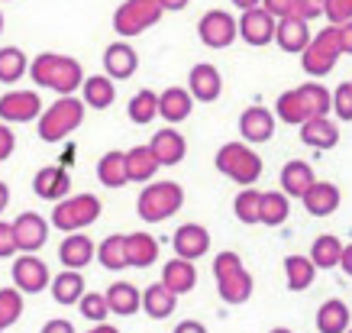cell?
I'll use <instances>...</instances> for the list:
<instances>
[{
    "label": "cell",
    "mask_w": 352,
    "mask_h": 333,
    "mask_svg": "<svg viewBox=\"0 0 352 333\" xmlns=\"http://www.w3.org/2000/svg\"><path fill=\"white\" fill-rule=\"evenodd\" d=\"M30 75L36 85L52 87L55 94L62 97H72L78 87H85V72H81L78 58H72V55H55V52L36 55L30 65Z\"/></svg>",
    "instance_id": "6da1fadb"
},
{
    "label": "cell",
    "mask_w": 352,
    "mask_h": 333,
    "mask_svg": "<svg viewBox=\"0 0 352 333\" xmlns=\"http://www.w3.org/2000/svg\"><path fill=\"white\" fill-rule=\"evenodd\" d=\"M85 120V100H78L75 94L72 97H58L52 107L43 110V117L36 123V133L43 142H62L65 136H72Z\"/></svg>",
    "instance_id": "7a4b0ae2"
},
{
    "label": "cell",
    "mask_w": 352,
    "mask_h": 333,
    "mask_svg": "<svg viewBox=\"0 0 352 333\" xmlns=\"http://www.w3.org/2000/svg\"><path fill=\"white\" fill-rule=\"evenodd\" d=\"M214 279H217V291L226 304H245L252 298V275L245 272L243 259L236 253H220L214 259Z\"/></svg>",
    "instance_id": "3957f363"
},
{
    "label": "cell",
    "mask_w": 352,
    "mask_h": 333,
    "mask_svg": "<svg viewBox=\"0 0 352 333\" xmlns=\"http://www.w3.org/2000/svg\"><path fill=\"white\" fill-rule=\"evenodd\" d=\"M184 204V191L178 182H155L146 184L142 194L136 201V214L146 220V224H162L182 211Z\"/></svg>",
    "instance_id": "277c9868"
},
{
    "label": "cell",
    "mask_w": 352,
    "mask_h": 333,
    "mask_svg": "<svg viewBox=\"0 0 352 333\" xmlns=\"http://www.w3.org/2000/svg\"><path fill=\"white\" fill-rule=\"evenodd\" d=\"M214 165H217V172L226 175V178L236 184H256L258 175H262V159H258L249 146H243V142H226V146H220Z\"/></svg>",
    "instance_id": "5b68a950"
},
{
    "label": "cell",
    "mask_w": 352,
    "mask_h": 333,
    "mask_svg": "<svg viewBox=\"0 0 352 333\" xmlns=\"http://www.w3.org/2000/svg\"><path fill=\"white\" fill-rule=\"evenodd\" d=\"M162 0H123L113 13V30L123 36V39H133L139 32L152 30L155 23L162 20Z\"/></svg>",
    "instance_id": "8992f818"
},
{
    "label": "cell",
    "mask_w": 352,
    "mask_h": 333,
    "mask_svg": "<svg viewBox=\"0 0 352 333\" xmlns=\"http://www.w3.org/2000/svg\"><path fill=\"white\" fill-rule=\"evenodd\" d=\"M100 217V201L94 194H72L58 201L52 211V226L62 233H81L85 226H91Z\"/></svg>",
    "instance_id": "52a82bcc"
},
{
    "label": "cell",
    "mask_w": 352,
    "mask_h": 333,
    "mask_svg": "<svg viewBox=\"0 0 352 333\" xmlns=\"http://www.w3.org/2000/svg\"><path fill=\"white\" fill-rule=\"evenodd\" d=\"M342 55V39H340V26H327L317 32V39L307 45V52L300 58L304 72L314 78H323L333 72V65L340 62Z\"/></svg>",
    "instance_id": "ba28073f"
},
{
    "label": "cell",
    "mask_w": 352,
    "mask_h": 333,
    "mask_svg": "<svg viewBox=\"0 0 352 333\" xmlns=\"http://www.w3.org/2000/svg\"><path fill=\"white\" fill-rule=\"evenodd\" d=\"M197 36L207 49H226V45L236 43L239 36V23L230 17L226 10H207L197 23Z\"/></svg>",
    "instance_id": "9c48e42d"
},
{
    "label": "cell",
    "mask_w": 352,
    "mask_h": 333,
    "mask_svg": "<svg viewBox=\"0 0 352 333\" xmlns=\"http://www.w3.org/2000/svg\"><path fill=\"white\" fill-rule=\"evenodd\" d=\"M13 285L23 291V294H39L52 285V275H49V266L36 253H23L13 262Z\"/></svg>",
    "instance_id": "30bf717a"
},
{
    "label": "cell",
    "mask_w": 352,
    "mask_h": 333,
    "mask_svg": "<svg viewBox=\"0 0 352 333\" xmlns=\"http://www.w3.org/2000/svg\"><path fill=\"white\" fill-rule=\"evenodd\" d=\"M43 117V100L36 91H7L0 97V123H30Z\"/></svg>",
    "instance_id": "8fae6325"
},
{
    "label": "cell",
    "mask_w": 352,
    "mask_h": 333,
    "mask_svg": "<svg viewBox=\"0 0 352 333\" xmlns=\"http://www.w3.org/2000/svg\"><path fill=\"white\" fill-rule=\"evenodd\" d=\"M171 246L178 253V259H194L207 256V249H210V233H207V226L201 224H182L175 230V237H171Z\"/></svg>",
    "instance_id": "7c38bea8"
},
{
    "label": "cell",
    "mask_w": 352,
    "mask_h": 333,
    "mask_svg": "<svg viewBox=\"0 0 352 333\" xmlns=\"http://www.w3.org/2000/svg\"><path fill=\"white\" fill-rule=\"evenodd\" d=\"M72 178H68V172L65 169H58V165H45V169H39L36 172V178H32V194L36 197H43V201H65V197H72Z\"/></svg>",
    "instance_id": "4fadbf2b"
},
{
    "label": "cell",
    "mask_w": 352,
    "mask_h": 333,
    "mask_svg": "<svg viewBox=\"0 0 352 333\" xmlns=\"http://www.w3.org/2000/svg\"><path fill=\"white\" fill-rule=\"evenodd\" d=\"M278 32V20L268 10L256 7V10H245L243 20H239V36H243L249 45H268Z\"/></svg>",
    "instance_id": "5bb4252c"
},
{
    "label": "cell",
    "mask_w": 352,
    "mask_h": 333,
    "mask_svg": "<svg viewBox=\"0 0 352 333\" xmlns=\"http://www.w3.org/2000/svg\"><path fill=\"white\" fill-rule=\"evenodd\" d=\"M188 91H191L194 100H201V104H214L217 97L223 94V78L217 72L214 65H194L191 75H188Z\"/></svg>",
    "instance_id": "9a60e30c"
},
{
    "label": "cell",
    "mask_w": 352,
    "mask_h": 333,
    "mask_svg": "<svg viewBox=\"0 0 352 333\" xmlns=\"http://www.w3.org/2000/svg\"><path fill=\"white\" fill-rule=\"evenodd\" d=\"M13 233H16L20 253H39L49 239V224L39 214H20L13 220Z\"/></svg>",
    "instance_id": "2e32d148"
},
{
    "label": "cell",
    "mask_w": 352,
    "mask_h": 333,
    "mask_svg": "<svg viewBox=\"0 0 352 333\" xmlns=\"http://www.w3.org/2000/svg\"><path fill=\"white\" fill-rule=\"evenodd\" d=\"M139 68V55L136 49L129 43H113L107 45V52H104V72H107V78H113V81H123V78H133Z\"/></svg>",
    "instance_id": "e0dca14e"
},
{
    "label": "cell",
    "mask_w": 352,
    "mask_h": 333,
    "mask_svg": "<svg viewBox=\"0 0 352 333\" xmlns=\"http://www.w3.org/2000/svg\"><path fill=\"white\" fill-rule=\"evenodd\" d=\"M94 256H97V246L91 243V237H85V233H68V237L62 239V246H58L62 266L72 272H81Z\"/></svg>",
    "instance_id": "ac0fdd59"
},
{
    "label": "cell",
    "mask_w": 352,
    "mask_h": 333,
    "mask_svg": "<svg viewBox=\"0 0 352 333\" xmlns=\"http://www.w3.org/2000/svg\"><path fill=\"white\" fill-rule=\"evenodd\" d=\"M239 133L249 142H268L275 136V117L265 107H245L239 117Z\"/></svg>",
    "instance_id": "d6986e66"
},
{
    "label": "cell",
    "mask_w": 352,
    "mask_h": 333,
    "mask_svg": "<svg viewBox=\"0 0 352 333\" xmlns=\"http://www.w3.org/2000/svg\"><path fill=\"white\" fill-rule=\"evenodd\" d=\"M275 43L285 49V52H307V45L314 43L310 39V30H307V20L300 17H288V20H278V32H275Z\"/></svg>",
    "instance_id": "ffe728a7"
},
{
    "label": "cell",
    "mask_w": 352,
    "mask_h": 333,
    "mask_svg": "<svg viewBox=\"0 0 352 333\" xmlns=\"http://www.w3.org/2000/svg\"><path fill=\"white\" fill-rule=\"evenodd\" d=\"M149 149L155 152V159H159V165H178V162L184 159V152H188V140H184L178 129H159L155 136H152Z\"/></svg>",
    "instance_id": "44dd1931"
},
{
    "label": "cell",
    "mask_w": 352,
    "mask_h": 333,
    "mask_svg": "<svg viewBox=\"0 0 352 333\" xmlns=\"http://www.w3.org/2000/svg\"><path fill=\"white\" fill-rule=\"evenodd\" d=\"M194 110V97L188 87H165L159 97V117L168 123H182L191 117Z\"/></svg>",
    "instance_id": "7402d4cb"
},
{
    "label": "cell",
    "mask_w": 352,
    "mask_h": 333,
    "mask_svg": "<svg viewBox=\"0 0 352 333\" xmlns=\"http://www.w3.org/2000/svg\"><path fill=\"white\" fill-rule=\"evenodd\" d=\"M314 184H317V178H314V169H310L307 162L291 159L288 165L281 169V191L288 194V197H300V201H304V194H307Z\"/></svg>",
    "instance_id": "603a6c76"
},
{
    "label": "cell",
    "mask_w": 352,
    "mask_h": 333,
    "mask_svg": "<svg viewBox=\"0 0 352 333\" xmlns=\"http://www.w3.org/2000/svg\"><path fill=\"white\" fill-rule=\"evenodd\" d=\"M162 285L171 288L175 294L194 291V285H197V269H194V262L178 259V256L171 259V262H165V269H162Z\"/></svg>",
    "instance_id": "cb8c5ba5"
},
{
    "label": "cell",
    "mask_w": 352,
    "mask_h": 333,
    "mask_svg": "<svg viewBox=\"0 0 352 333\" xmlns=\"http://www.w3.org/2000/svg\"><path fill=\"white\" fill-rule=\"evenodd\" d=\"M175 308H178V294H175L171 288H165L162 281H155V285H149V288L142 291V311L149 314L152 321H165V317H171Z\"/></svg>",
    "instance_id": "d4e9b609"
},
{
    "label": "cell",
    "mask_w": 352,
    "mask_h": 333,
    "mask_svg": "<svg viewBox=\"0 0 352 333\" xmlns=\"http://www.w3.org/2000/svg\"><path fill=\"white\" fill-rule=\"evenodd\" d=\"M300 140L307 142V146H314V149H333L336 142H340V129H336V123L327 117H314L307 120L304 127H300Z\"/></svg>",
    "instance_id": "484cf974"
},
{
    "label": "cell",
    "mask_w": 352,
    "mask_h": 333,
    "mask_svg": "<svg viewBox=\"0 0 352 333\" xmlns=\"http://www.w3.org/2000/svg\"><path fill=\"white\" fill-rule=\"evenodd\" d=\"M304 207H307V214L314 217H330L336 207H340V188L330 182H317L304 194Z\"/></svg>",
    "instance_id": "4316f807"
},
{
    "label": "cell",
    "mask_w": 352,
    "mask_h": 333,
    "mask_svg": "<svg viewBox=\"0 0 352 333\" xmlns=\"http://www.w3.org/2000/svg\"><path fill=\"white\" fill-rule=\"evenodd\" d=\"M107 304H110V314L133 317L142 308V291H136V285H129V281H113L107 291Z\"/></svg>",
    "instance_id": "83f0119b"
},
{
    "label": "cell",
    "mask_w": 352,
    "mask_h": 333,
    "mask_svg": "<svg viewBox=\"0 0 352 333\" xmlns=\"http://www.w3.org/2000/svg\"><path fill=\"white\" fill-rule=\"evenodd\" d=\"M87 291H85V275L81 272H72V269H65L58 272L52 279V298L58 304H81V298H85Z\"/></svg>",
    "instance_id": "f1b7e54d"
},
{
    "label": "cell",
    "mask_w": 352,
    "mask_h": 333,
    "mask_svg": "<svg viewBox=\"0 0 352 333\" xmlns=\"http://www.w3.org/2000/svg\"><path fill=\"white\" fill-rule=\"evenodd\" d=\"M159 172V159H155V152L149 149V146H133V149L126 152V175L129 182H152V175Z\"/></svg>",
    "instance_id": "f546056e"
},
{
    "label": "cell",
    "mask_w": 352,
    "mask_h": 333,
    "mask_svg": "<svg viewBox=\"0 0 352 333\" xmlns=\"http://www.w3.org/2000/svg\"><path fill=\"white\" fill-rule=\"evenodd\" d=\"M126 259L136 269H149L159 259V243L152 233H126Z\"/></svg>",
    "instance_id": "4dcf8cb0"
},
{
    "label": "cell",
    "mask_w": 352,
    "mask_h": 333,
    "mask_svg": "<svg viewBox=\"0 0 352 333\" xmlns=\"http://www.w3.org/2000/svg\"><path fill=\"white\" fill-rule=\"evenodd\" d=\"M349 308L340 301V298H330V301L320 304L317 311V330L320 333H346L349 330Z\"/></svg>",
    "instance_id": "1f68e13d"
},
{
    "label": "cell",
    "mask_w": 352,
    "mask_h": 333,
    "mask_svg": "<svg viewBox=\"0 0 352 333\" xmlns=\"http://www.w3.org/2000/svg\"><path fill=\"white\" fill-rule=\"evenodd\" d=\"M113 100H117L113 78H107V75H91V78H85V104H87V107L107 110Z\"/></svg>",
    "instance_id": "d6a6232c"
},
{
    "label": "cell",
    "mask_w": 352,
    "mask_h": 333,
    "mask_svg": "<svg viewBox=\"0 0 352 333\" xmlns=\"http://www.w3.org/2000/svg\"><path fill=\"white\" fill-rule=\"evenodd\" d=\"M97 178H100V184H107V188H123V184L129 182V175H126V152L110 149L104 159L97 162Z\"/></svg>",
    "instance_id": "836d02e7"
},
{
    "label": "cell",
    "mask_w": 352,
    "mask_h": 333,
    "mask_svg": "<svg viewBox=\"0 0 352 333\" xmlns=\"http://www.w3.org/2000/svg\"><path fill=\"white\" fill-rule=\"evenodd\" d=\"M97 262L104 266V269L110 272H120L129 266L126 259V233H113V237H107L100 246H97Z\"/></svg>",
    "instance_id": "e575fe53"
},
{
    "label": "cell",
    "mask_w": 352,
    "mask_h": 333,
    "mask_svg": "<svg viewBox=\"0 0 352 333\" xmlns=\"http://www.w3.org/2000/svg\"><path fill=\"white\" fill-rule=\"evenodd\" d=\"M126 114H129V120H133L136 127H146V123H152V120L159 117V94H155V91H149V87H142L139 94L129 97Z\"/></svg>",
    "instance_id": "d590c367"
},
{
    "label": "cell",
    "mask_w": 352,
    "mask_h": 333,
    "mask_svg": "<svg viewBox=\"0 0 352 333\" xmlns=\"http://www.w3.org/2000/svg\"><path fill=\"white\" fill-rule=\"evenodd\" d=\"M298 94H300V100H304V107H307L310 120L327 117V114L333 110V97H330V91H327L320 81H307V85H300Z\"/></svg>",
    "instance_id": "8d00e7d4"
},
{
    "label": "cell",
    "mask_w": 352,
    "mask_h": 333,
    "mask_svg": "<svg viewBox=\"0 0 352 333\" xmlns=\"http://www.w3.org/2000/svg\"><path fill=\"white\" fill-rule=\"evenodd\" d=\"M26 72H30L26 52L16 49V45H3V49H0V81H3V85H13V81H20Z\"/></svg>",
    "instance_id": "74e56055"
},
{
    "label": "cell",
    "mask_w": 352,
    "mask_h": 333,
    "mask_svg": "<svg viewBox=\"0 0 352 333\" xmlns=\"http://www.w3.org/2000/svg\"><path fill=\"white\" fill-rule=\"evenodd\" d=\"M342 243L336 237H330V233H323V237L314 239V246H310V259H314V266L317 269H333V266H340L342 259Z\"/></svg>",
    "instance_id": "f35d334b"
},
{
    "label": "cell",
    "mask_w": 352,
    "mask_h": 333,
    "mask_svg": "<svg viewBox=\"0 0 352 333\" xmlns=\"http://www.w3.org/2000/svg\"><path fill=\"white\" fill-rule=\"evenodd\" d=\"M285 275H288L291 291H304V288H310V281L317 275V266L307 256H288L285 259Z\"/></svg>",
    "instance_id": "ab89813d"
},
{
    "label": "cell",
    "mask_w": 352,
    "mask_h": 333,
    "mask_svg": "<svg viewBox=\"0 0 352 333\" xmlns=\"http://www.w3.org/2000/svg\"><path fill=\"white\" fill-rule=\"evenodd\" d=\"M233 211L239 224H262V191H256V188L239 191L233 201Z\"/></svg>",
    "instance_id": "60d3db41"
},
{
    "label": "cell",
    "mask_w": 352,
    "mask_h": 333,
    "mask_svg": "<svg viewBox=\"0 0 352 333\" xmlns=\"http://www.w3.org/2000/svg\"><path fill=\"white\" fill-rule=\"evenodd\" d=\"M288 194L285 191H265L262 194V224L265 226H281L288 220Z\"/></svg>",
    "instance_id": "b9f144b4"
},
{
    "label": "cell",
    "mask_w": 352,
    "mask_h": 333,
    "mask_svg": "<svg viewBox=\"0 0 352 333\" xmlns=\"http://www.w3.org/2000/svg\"><path fill=\"white\" fill-rule=\"evenodd\" d=\"M278 117L285 120V123H294V127H304L310 120L307 107H304V100H300L298 87L294 91H285V94L278 97Z\"/></svg>",
    "instance_id": "7bdbcfd3"
},
{
    "label": "cell",
    "mask_w": 352,
    "mask_h": 333,
    "mask_svg": "<svg viewBox=\"0 0 352 333\" xmlns=\"http://www.w3.org/2000/svg\"><path fill=\"white\" fill-rule=\"evenodd\" d=\"M20 314H23V291L0 288V333L20 321Z\"/></svg>",
    "instance_id": "ee69618b"
},
{
    "label": "cell",
    "mask_w": 352,
    "mask_h": 333,
    "mask_svg": "<svg viewBox=\"0 0 352 333\" xmlns=\"http://www.w3.org/2000/svg\"><path fill=\"white\" fill-rule=\"evenodd\" d=\"M78 308H81V314H85L87 321H94V323H104L107 321V314H110L107 294H97V291H87Z\"/></svg>",
    "instance_id": "f6af8a7d"
},
{
    "label": "cell",
    "mask_w": 352,
    "mask_h": 333,
    "mask_svg": "<svg viewBox=\"0 0 352 333\" xmlns=\"http://www.w3.org/2000/svg\"><path fill=\"white\" fill-rule=\"evenodd\" d=\"M333 114H336L342 123L352 120V81L336 87V94H333Z\"/></svg>",
    "instance_id": "bcb514c9"
},
{
    "label": "cell",
    "mask_w": 352,
    "mask_h": 333,
    "mask_svg": "<svg viewBox=\"0 0 352 333\" xmlns=\"http://www.w3.org/2000/svg\"><path fill=\"white\" fill-rule=\"evenodd\" d=\"M323 17H327L333 26L352 23V0H327V10H323Z\"/></svg>",
    "instance_id": "7dc6e473"
},
{
    "label": "cell",
    "mask_w": 352,
    "mask_h": 333,
    "mask_svg": "<svg viewBox=\"0 0 352 333\" xmlns=\"http://www.w3.org/2000/svg\"><path fill=\"white\" fill-rule=\"evenodd\" d=\"M262 10H268L275 20L298 17V0H262Z\"/></svg>",
    "instance_id": "c3c4849f"
},
{
    "label": "cell",
    "mask_w": 352,
    "mask_h": 333,
    "mask_svg": "<svg viewBox=\"0 0 352 333\" xmlns=\"http://www.w3.org/2000/svg\"><path fill=\"white\" fill-rule=\"evenodd\" d=\"M13 253H20V246H16V233H13V224L0 220V259H10Z\"/></svg>",
    "instance_id": "681fc988"
},
{
    "label": "cell",
    "mask_w": 352,
    "mask_h": 333,
    "mask_svg": "<svg viewBox=\"0 0 352 333\" xmlns=\"http://www.w3.org/2000/svg\"><path fill=\"white\" fill-rule=\"evenodd\" d=\"M327 10V0H298V17L300 20H317Z\"/></svg>",
    "instance_id": "f907efd6"
},
{
    "label": "cell",
    "mask_w": 352,
    "mask_h": 333,
    "mask_svg": "<svg viewBox=\"0 0 352 333\" xmlns=\"http://www.w3.org/2000/svg\"><path fill=\"white\" fill-rule=\"evenodd\" d=\"M13 149H16V136H13L10 123H0V162L10 159Z\"/></svg>",
    "instance_id": "816d5d0a"
},
{
    "label": "cell",
    "mask_w": 352,
    "mask_h": 333,
    "mask_svg": "<svg viewBox=\"0 0 352 333\" xmlns=\"http://www.w3.org/2000/svg\"><path fill=\"white\" fill-rule=\"evenodd\" d=\"M43 333H75V327H72V321H65V317H55V321H49L43 327Z\"/></svg>",
    "instance_id": "f5cc1de1"
},
{
    "label": "cell",
    "mask_w": 352,
    "mask_h": 333,
    "mask_svg": "<svg viewBox=\"0 0 352 333\" xmlns=\"http://www.w3.org/2000/svg\"><path fill=\"white\" fill-rule=\"evenodd\" d=\"M175 333H207V327L201 321H182L175 327Z\"/></svg>",
    "instance_id": "db71d44e"
},
{
    "label": "cell",
    "mask_w": 352,
    "mask_h": 333,
    "mask_svg": "<svg viewBox=\"0 0 352 333\" xmlns=\"http://www.w3.org/2000/svg\"><path fill=\"white\" fill-rule=\"evenodd\" d=\"M340 39H342V52L352 55V23H342L340 26Z\"/></svg>",
    "instance_id": "11a10c76"
},
{
    "label": "cell",
    "mask_w": 352,
    "mask_h": 333,
    "mask_svg": "<svg viewBox=\"0 0 352 333\" xmlns=\"http://www.w3.org/2000/svg\"><path fill=\"white\" fill-rule=\"evenodd\" d=\"M340 266H342V272H346V275H352V243H349V246H346V249H342Z\"/></svg>",
    "instance_id": "9f6ffc18"
},
{
    "label": "cell",
    "mask_w": 352,
    "mask_h": 333,
    "mask_svg": "<svg viewBox=\"0 0 352 333\" xmlns=\"http://www.w3.org/2000/svg\"><path fill=\"white\" fill-rule=\"evenodd\" d=\"M188 3H191V0H162V7H165V10H184V7H188Z\"/></svg>",
    "instance_id": "6f0895ef"
},
{
    "label": "cell",
    "mask_w": 352,
    "mask_h": 333,
    "mask_svg": "<svg viewBox=\"0 0 352 333\" xmlns=\"http://www.w3.org/2000/svg\"><path fill=\"white\" fill-rule=\"evenodd\" d=\"M7 204H10V188H7V182H0V214L7 211Z\"/></svg>",
    "instance_id": "680465c9"
},
{
    "label": "cell",
    "mask_w": 352,
    "mask_h": 333,
    "mask_svg": "<svg viewBox=\"0 0 352 333\" xmlns=\"http://www.w3.org/2000/svg\"><path fill=\"white\" fill-rule=\"evenodd\" d=\"M233 3H236V7H239V10H256V7H258V3H262V0H233Z\"/></svg>",
    "instance_id": "91938a15"
},
{
    "label": "cell",
    "mask_w": 352,
    "mask_h": 333,
    "mask_svg": "<svg viewBox=\"0 0 352 333\" xmlns=\"http://www.w3.org/2000/svg\"><path fill=\"white\" fill-rule=\"evenodd\" d=\"M87 333H120L117 327H110V323H97V327H91Z\"/></svg>",
    "instance_id": "94428289"
},
{
    "label": "cell",
    "mask_w": 352,
    "mask_h": 333,
    "mask_svg": "<svg viewBox=\"0 0 352 333\" xmlns=\"http://www.w3.org/2000/svg\"><path fill=\"white\" fill-rule=\"evenodd\" d=\"M268 333H291L288 327H275V330H268Z\"/></svg>",
    "instance_id": "6125c7cd"
},
{
    "label": "cell",
    "mask_w": 352,
    "mask_h": 333,
    "mask_svg": "<svg viewBox=\"0 0 352 333\" xmlns=\"http://www.w3.org/2000/svg\"><path fill=\"white\" fill-rule=\"evenodd\" d=\"M0 32H3V13H0Z\"/></svg>",
    "instance_id": "be15d7a7"
},
{
    "label": "cell",
    "mask_w": 352,
    "mask_h": 333,
    "mask_svg": "<svg viewBox=\"0 0 352 333\" xmlns=\"http://www.w3.org/2000/svg\"><path fill=\"white\" fill-rule=\"evenodd\" d=\"M346 333H352V330H346Z\"/></svg>",
    "instance_id": "e7e4bbea"
},
{
    "label": "cell",
    "mask_w": 352,
    "mask_h": 333,
    "mask_svg": "<svg viewBox=\"0 0 352 333\" xmlns=\"http://www.w3.org/2000/svg\"><path fill=\"white\" fill-rule=\"evenodd\" d=\"M7 3H10V0H7Z\"/></svg>",
    "instance_id": "03108f58"
}]
</instances>
